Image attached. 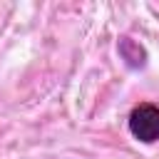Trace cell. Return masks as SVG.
<instances>
[{"instance_id": "obj_1", "label": "cell", "mask_w": 159, "mask_h": 159, "mask_svg": "<svg viewBox=\"0 0 159 159\" xmlns=\"http://www.w3.org/2000/svg\"><path fill=\"white\" fill-rule=\"evenodd\" d=\"M127 127H129V134L142 144L159 142V104H152V102L134 104L127 117Z\"/></svg>"}, {"instance_id": "obj_2", "label": "cell", "mask_w": 159, "mask_h": 159, "mask_svg": "<svg viewBox=\"0 0 159 159\" xmlns=\"http://www.w3.org/2000/svg\"><path fill=\"white\" fill-rule=\"evenodd\" d=\"M117 52H119V57L124 60V65L129 67V70H144L147 67V50L137 42V40H132V37H119V42H117Z\"/></svg>"}]
</instances>
